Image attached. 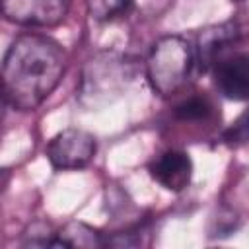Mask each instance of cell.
<instances>
[{
	"mask_svg": "<svg viewBox=\"0 0 249 249\" xmlns=\"http://www.w3.org/2000/svg\"><path fill=\"white\" fill-rule=\"evenodd\" d=\"M66 70V53L51 37L23 33L16 37L2 64L4 99L14 109H37L60 84Z\"/></svg>",
	"mask_w": 249,
	"mask_h": 249,
	"instance_id": "1",
	"label": "cell"
},
{
	"mask_svg": "<svg viewBox=\"0 0 249 249\" xmlns=\"http://www.w3.org/2000/svg\"><path fill=\"white\" fill-rule=\"evenodd\" d=\"M195 64V47L181 35H165L150 49L146 76L158 95L171 97L187 86Z\"/></svg>",
	"mask_w": 249,
	"mask_h": 249,
	"instance_id": "2",
	"label": "cell"
},
{
	"mask_svg": "<svg viewBox=\"0 0 249 249\" xmlns=\"http://www.w3.org/2000/svg\"><path fill=\"white\" fill-rule=\"evenodd\" d=\"M134 78L132 62L115 51L97 53L88 60L80 82V99L88 107H95L121 95Z\"/></svg>",
	"mask_w": 249,
	"mask_h": 249,
	"instance_id": "3",
	"label": "cell"
},
{
	"mask_svg": "<svg viewBox=\"0 0 249 249\" xmlns=\"http://www.w3.org/2000/svg\"><path fill=\"white\" fill-rule=\"evenodd\" d=\"M97 144L93 134L82 128H64L47 146V160L54 169H82L95 156Z\"/></svg>",
	"mask_w": 249,
	"mask_h": 249,
	"instance_id": "4",
	"label": "cell"
},
{
	"mask_svg": "<svg viewBox=\"0 0 249 249\" xmlns=\"http://www.w3.org/2000/svg\"><path fill=\"white\" fill-rule=\"evenodd\" d=\"M70 8V0H2V14L8 21L25 27L58 25Z\"/></svg>",
	"mask_w": 249,
	"mask_h": 249,
	"instance_id": "5",
	"label": "cell"
},
{
	"mask_svg": "<svg viewBox=\"0 0 249 249\" xmlns=\"http://www.w3.org/2000/svg\"><path fill=\"white\" fill-rule=\"evenodd\" d=\"M214 80L220 93L233 101L249 99V54L235 53L216 60Z\"/></svg>",
	"mask_w": 249,
	"mask_h": 249,
	"instance_id": "6",
	"label": "cell"
},
{
	"mask_svg": "<svg viewBox=\"0 0 249 249\" xmlns=\"http://www.w3.org/2000/svg\"><path fill=\"white\" fill-rule=\"evenodd\" d=\"M150 175L163 189L179 193L183 191L193 177V161L183 150H165L150 163Z\"/></svg>",
	"mask_w": 249,
	"mask_h": 249,
	"instance_id": "7",
	"label": "cell"
},
{
	"mask_svg": "<svg viewBox=\"0 0 249 249\" xmlns=\"http://www.w3.org/2000/svg\"><path fill=\"white\" fill-rule=\"evenodd\" d=\"M239 37V27L233 21H224L218 25H210L206 29H202L196 37V45H195V62L198 66V70H208L210 66L216 64V58L220 56V53L233 43Z\"/></svg>",
	"mask_w": 249,
	"mask_h": 249,
	"instance_id": "8",
	"label": "cell"
},
{
	"mask_svg": "<svg viewBox=\"0 0 249 249\" xmlns=\"http://www.w3.org/2000/svg\"><path fill=\"white\" fill-rule=\"evenodd\" d=\"M105 245V239L97 230L84 222H68L60 231L54 233L51 247H101Z\"/></svg>",
	"mask_w": 249,
	"mask_h": 249,
	"instance_id": "9",
	"label": "cell"
},
{
	"mask_svg": "<svg viewBox=\"0 0 249 249\" xmlns=\"http://www.w3.org/2000/svg\"><path fill=\"white\" fill-rule=\"evenodd\" d=\"M214 113V105L212 101L204 95V93H195L189 95L187 99H183L177 107H175V117L183 123H198V121H206L210 119V115Z\"/></svg>",
	"mask_w": 249,
	"mask_h": 249,
	"instance_id": "10",
	"label": "cell"
},
{
	"mask_svg": "<svg viewBox=\"0 0 249 249\" xmlns=\"http://www.w3.org/2000/svg\"><path fill=\"white\" fill-rule=\"evenodd\" d=\"M88 14L95 21H115L134 10V0H86Z\"/></svg>",
	"mask_w": 249,
	"mask_h": 249,
	"instance_id": "11",
	"label": "cell"
},
{
	"mask_svg": "<svg viewBox=\"0 0 249 249\" xmlns=\"http://www.w3.org/2000/svg\"><path fill=\"white\" fill-rule=\"evenodd\" d=\"M224 138H226V142H230V144H243V142H249V109L226 130Z\"/></svg>",
	"mask_w": 249,
	"mask_h": 249,
	"instance_id": "12",
	"label": "cell"
}]
</instances>
